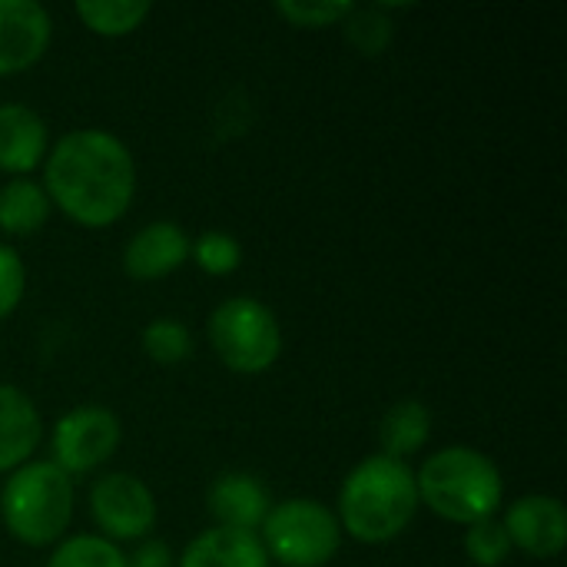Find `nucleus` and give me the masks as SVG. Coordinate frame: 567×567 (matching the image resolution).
Instances as JSON below:
<instances>
[{"label":"nucleus","instance_id":"obj_20","mask_svg":"<svg viewBox=\"0 0 567 567\" xmlns=\"http://www.w3.org/2000/svg\"><path fill=\"white\" fill-rule=\"evenodd\" d=\"M140 346H143V352L156 365H179L193 352V336H189V326L186 322L169 319V316H159V319H153L143 329Z\"/></svg>","mask_w":567,"mask_h":567},{"label":"nucleus","instance_id":"obj_3","mask_svg":"<svg viewBox=\"0 0 567 567\" xmlns=\"http://www.w3.org/2000/svg\"><path fill=\"white\" fill-rule=\"evenodd\" d=\"M419 505L452 525H478L505 505V478L498 465L472 445H445L415 472Z\"/></svg>","mask_w":567,"mask_h":567},{"label":"nucleus","instance_id":"obj_13","mask_svg":"<svg viewBox=\"0 0 567 567\" xmlns=\"http://www.w3.org/2000/svg\"><path fill=\"white\" fill-rule=\"evenodd\" d=\"M206 508L219 528L259 535V528L272 508V498H269V488L256 475L223 472L219 478H213V485L206 492Z\"/></svg>","mask_w":567,"mask_h":567},{"label":"nucleus","instance_id":"obj_25","mask_svg":"<svg viewBox=\"0 0 567 567\" xmlns=\"http://www.w3.org/2000/svg\"><path fill=\"white\" fill-rule=\"evenodd\" d=\"M23 292H27V266L13 246L0 243V322L17 312Z\"/></svg>","mask_w":567,"mask_h":567},{"label":"nucleus","instance_id":"obj_22","mask_svg":"<svg viewBox=\"0 0 567 567\" xmlns=\"http://www.w3.org/2000/svg\"><path fill=\"white\" fill-rule=\"evenodd\" d=\"M512 542L502 525V518H485L478 525H468L465 532V555L475 567H502L512 558Z\"/></svg>","mask_w":567,"mask_h":567},{"label":"nucleus","instance_id":"obj_6","mask_svg":"<svg viewBox=\"0 0 567 567\" xmlns=\"http://www.w3.org/2000/svg\"><path fill=\"white\" fill-rule=\"evenodd\" d=\"M259 542L276 565L326 567L342 548V528L319 498H286L269 508Z\"/></svg>","mask_w":567,"mask_h":567},{"label":"nucleus","instance_id":"obj_2","mask_svg":"<svg viewBox=\"0 0 567 567\" xmlns=\"http://www.w3.org/2000/svg\"><path fill=\"white\" fill-rule=\"evenodd\" d=\"M419 508L412 465L379 452L362 458L346 475L336 518L342 535L355 538L359 545H389L409 532Z\"/></svg>","mask_w":567,"mask_h":567},{"label":"nucleus","instance_id":"obj_10","mask_svg":"<svg viewBox=\"0 0 567 567\" xmlns=\"http://www.w3.org/2000/svg\"><path fill=\"white\" fill-rule=\"evenodd\" d=\"M53 40V20L37 0H0V76L37 66Z\"/></svg>","mask_w":567,"mask_h":567},{"label":"nucleus","instance_id":"obj_21","mask_svg":"<svg viewBox=\"0 0 567 567\" xmlns=\"http://www.w3.org/2000/svg\"><path fill=\"white\" fill-rule=\"evenodd\" d=\"M189 259H196V266L206 276L223 279V276H233L243 266V243L226 229H206V233H199L193 239Z\"/></svg>","mask_w":567,"mask_h":567},{"label":"nucleus","instance_id":"obj_17","mask_svg":"<svg viewBox=\"0 0 567 567\" xmlns=\"http://www.w3.org/2000/svg\"><path fill=\"white\" fill-rule=\"evenodd\" d=\"M50 213H53V203H50L43 183L20 176V179H7L0 186V233L30 236L47 226Z\"/></svg>","mask_w":567,"mask_h":567},{"label":"nucleus","instance_id":"obj_8","mask_svg":"<svg viewBox=\"0 0 567 567\" xmlns=\"http://www.w3.org/2000/svg\"><path fill=\"white\" fill-rule=\"evenodd\" d=\"M90 515L106 542H140L156 528V495L130 472H106L90 485Z\"/></svg>","mask_w":567,"mask_h":567},{"label":"nucleus","instance_id":"obj_19","mask_svg":"<svg viewBox=\"0 0 567 567\" xmlns=\"http://www.w3.org/2000/svg\"><path fill=\"white\" fill-rule=\"evenodd\" d=\"M126 555L120 545L106 542L103 535H73L63 538L53 555L47 558V567H123Z\"/></svg>","mask_w":567,"mask_h":567},{"label":"nucleus","instance_id":"obj_11","mask_svg":"<svg viewBox=\"0 0 567 567\" xmlns=\"http://www.w3.org/2000/svg\"><path fill=\"white\" fill-rule=\"evenodd\" d=\"M193 239L179 223L156 219L136 229L123 249V272L136 282H156L179 272L189 262Z\"/></svg>","mask_w":567,"mask_h":567},{"label":"nucleus","instance_id":"obj_1","mask_svg":"<svg viewBox=\"0 0 567 567\" xmlns=\"http://www.w3.org/2000/svg\"><path fill=\"white\" fill-rule=\"evenodd\" d=\"M43 189L70 223L106 229L126 216L136 196V159L130 146L100 126L63 133L43 159Z\"/></svg>","mask_w":567,"mask_h":567},{"label":"nucleus","instance_id":"obj_24","mask_svg":"<svg viewBox=\"0 0 567 567\" xmlns=\"http://www.w3.org/2000/svg\"><path fill=\"white\" fill-rule=\"evenodd\" d=\"M346 33H349V43H355L362 53H382L392 40V20L385 17V10L375 3V7H355L346 20Z\"/></svg>","mask_w":567,"mask_h":567},{"label":"nucleus","instance_id":"obj_7","mask_svg":"<svg viewBox=\"0 0 567 567\" xmlns=\"http://www.w3.org/2000/svg\"><path fill=\"white\" fill-rule=\"evenodd\" d=\"M123 442V425L116 412L103 405H76L56 419L50 435L53 465L73 475H90L106 465Z\"/></svg>","mask_w":567,"mask_h":567},{"label":"nucleus","instance_id":"obj_14","mask_svg":"<svg viewBox=\"0 0 567 567\" xmlns=\"http://www.w3.org/2000/svg\"><path fill=\"white\" fill-rule=\"evenodd\" d=\"M40 439L43 422L33 399L17 385L0 382V475H10L13 468L27 465Z\"/></svg>","mask_w":567,"mask_h":567},{"label":"nucleus","instance_id":"obj_16","mask_svg":"<svg viewBox=\"0 0 567 567\" xmlns=\"http://www.w3.org/2000/svg\"><path fill=\"white\" fill-rule=\"evenodd\" d=\"M432 439V409L422 399H402L395 402L382 422H379V445L382 455L409 462L419 455Z\"/></svg>","mask_w":567,"mask_h":567},{"label":"nucleus","instance_id":"obj_9","mask_svg":"<svg viewBox=\"0 0 567 567\" xmlns=\"http://www.w3.org/2000/svg\"><path fill=\"white\" fill-rule=\"evenodd\" d=\"M512 548L528 558H558L567 548V512L555 495H522L505 508L502 518Z\"/></svg>","mask_w":567,"mask_h":567},{"label":"nucleus","instance_id":"obj_4","mask_svg":"<svg viewBox=\"0 0 567 567\" xmlns=\"http://www.w3.org/2000/svg\"><path fill=\"white\" fill-rule=\"evenodd\" d=\"M76 508L73 478L50 458H30L13 468L0 488V522L27 548L60 545Z\"/></svg>","mask_w":567,"mask_h":567},{"label":"nucleus","instance_id":"obj_15","mask_svg":"<svg viewBox=\"0 0 567 567\" xmlns=\"http://www.w3.org/2000/svg\"><path fill=\"white\" fill-rule=\"evenodd\" d=\"M176 567H272V561L256 532L213 525L186 545Z\"/></svg>","mask_w":567,"mask_h":567},{"label":"nucleus","instance_id":"obj_12","mask_svg":"<svg viewBox=\"0 0 567 567\" xmlns=\"http://www.w3.org/2000/svg\"><path fill=\"white\" fill-rule=\"evenodd\" d=\"M50 153V130L47 120L27 103H3L0 106V173L10 179L30 176L43 166Z\"/></svg>","mask_w":567,"mask_h":567},{"label":"nucleus","instance_id":"obj_26","mask_svg":"<svg viewBox=\"0 0 567 567\" xmlns=\"http://www.w3.org/2000/svg\"><path fill=\"white\" fill-rule=\"evenodd\" d=\"M123 567H176V555L169 551L166 542L143 538V545L133 555H126V565Z\"/></svg>","mask_w":567,"mask_h":567},{"label":"nucleus","instance_id":"obj_18","mask_svg":"<svg viewBox=\"0 0 567 567\" xmlns=\"http://www.w3.org/2000/svg\"><path fill=\"white\" fill-rule=\"evenodd\" d=\"M153 7L146 0H80L76 17L96 37H130L146 23Z\"/></svg>","mask_w":567,"mask_h":567},{"label":"nucleus","instance_id":"obj_23","mask_svg":"<svg viewBox=\"0 0 567 567\" xmlns=\"http://www.w3.org/2000/svg\"><path fill=\"white\" fill-rule=\"evenodd\" d=\"M355 10V3L346 0H279L276 13L299 30H322V27H336L342 23L349 13Z\"/></svg>","mask_w":567,"mask_h":567},{"label":"nucleus","instance_id":"obj_5","mask_svg":"<svg viewBox=\"0 0 567 567\" xmlns=\"http://www.w3.org/2000/svg\"><path fill=\"white\" fill-rule=\"evenodd\" d=\"M216 359L236 375H262L282 355V326L276 312L249 296L223 299L206 322Z\"/></svg>","mask_w":567,"mask_h":567}]
</instances>
